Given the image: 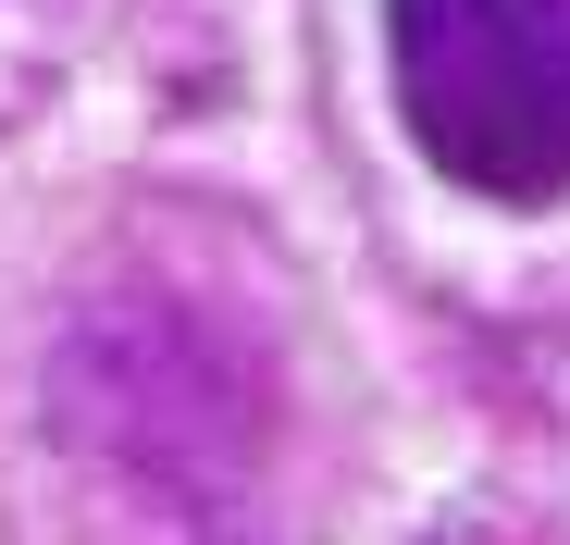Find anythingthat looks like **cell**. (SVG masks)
Instances as JSON below:
<instances>
[{
    "label": "cell",
    "mask_w": 570,
    "mask_h": 545,
    "mask_svg": "<svg viewBox=\"0 0 570 545\" xmlns=\"http://www.w3.org/2000/svg\"><path fill=\"white\" fill-rule=\"evenodd\" d=\"M410 149L497 211L570 199V0H385Z\"/></svg>",
    "instance_id": "cell-1"
}]
</instances>
